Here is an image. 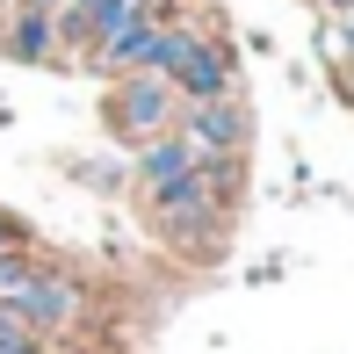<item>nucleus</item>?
I'll return each instance as SVG.
<instances>
[{"label":"nucleus","mask_w":354,"mask_h":354,"mask_svg":"<svg viewBox=\"0 0 354 354\" xmlns=\"http://www.w3.org/2000/svg\"><path fill=\"white\" fill-rule=\"evenodd\" d=\"M239 131H246V123H239L224 102H203L196 116H188V145H196V159H203V152H224V145H239Z\"/></svg>","instance_id":"20e7f679"},{"label":"nucleus","mask_w":354,"mask_h":354,"mask_svg":"<svg viewBox=\"0 0 354 354\" xmlns=\"http://www.w3.org/2000/svg\"><path fill=\"white\" fill-rule=\"evenodd\" d=\"M0 311L15 318V326H66V318L80 311V289L73 282H58V275H37V268H22L8 253V261H0Z\"/></svg>","instance_id":"f257e3e1"},{"label":"nucleus","mask_w":354,"mask_h":354,"mask_svg":"<svg viewBox=\"0 0 354 354\" xmlns=\"http://www.w3.org/2000/svg\"><path fill=\"white\" fill-rule=\"evenodd\" d=\"M0 354H37V333H29V326H15L8 311H0Z\"/></svg>","instance_id":"6e6552de"},{"label":"nucleus","mask_w":354,"mask_h":354,"mask_svg":"<svg viewBox=\"0 0 354 354\" xmlns=\"http://www.w3.org/2000/svg\"><path fill=\"white\" fill-rule=\"evenodd\" d=\"M15 51H22V58H44V51H51V15H44V8H29L22 22H15Z\"/></svg>","instance_id":"423d86ee"},{"label":"nucleus","mask_w":354,"mask_h":354,"mask_svg":"<svg viewBox=\"0 0 354 354\" xmlns=\"http://www.w3.org/2000/svg\"><path fill=\"white\" fill-rule=\"evenodd\" d=\"M15 246H22V239H15V224H8V217H0V261H8V253H15Z\"/></svg>","instance_id":"1a4fd4ad"},{"label":"nucleus","mask_w":354,"mask_h":354,"mask_svg":"<svg viewBox=\"0 0 354 354\" xmlns=\"http://www.w3.org/2000/svg\"><path fill=\"white\" fill-rule=\"evenodd\" d=\"M188 167H196V145H188V138H167V145H152V152H145V181H152V188L181 181Z\"/></svg>","instance_id":"39448f33"},{"label":"nucleus","mask_w":354,"mask_h":354,"mask_svg":"<svg viewBox=\"0 0 354 354\" xmlns=\"http://www.w3.org/2000/svg\"><path fill=\"white\" fill-rule=\"evenodd\" d=\"M159 109H167V94H159L152 80H138L131 102H123V116H131V123H159Z\"/></svg>","instance_id":"0eeeda50"},{"label":"nucleus","mask_w":354,"mask_h":354,"mask_svg":"<svg viewBox=\"0 0 354 354\" xmlns=\"http://www.w3.org/2000/svg\"><path fill=\"white\" fill-rule=\"evenodd\" d=\"M152 73H167L174 87H188V102H224V80H232L210 44H203V37H181V29H159Z\"/></svg>","instance_id":"f03ea898"},{"label":"nucleus","mask_w":354,"mask_h":354,"mask_svg":"<svg viewBox=\"0 0 354 354\" xmlns=\"http://www.w3.org/2000/svg\"><path fill=\"white\" fill-rule=\"evenodd\" d=\"M152 51H159V22H152V15H138L123 37H109V44H102L109 66H131V73H152Z\"/></svg>","instance_id":"7ed1b4c3"},{"label":"nucleus","mask_w":354,"mask_h":354,"mask_svg":"<svg viewBox=\"0 0 354 354\" xmlns=\"http://www.w3.org/2000/svg\"><path fill=\"white\" fill-rule=\"evenodd\" d=\"M347 37H354V22H347Z\"/></svg>","instance_id":"9d476101"}]
</instances>
